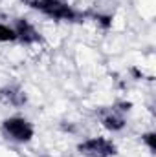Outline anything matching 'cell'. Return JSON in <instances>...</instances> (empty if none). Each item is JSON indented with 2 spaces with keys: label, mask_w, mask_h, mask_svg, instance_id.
Masks as SVG:
<instances>
[{
  "label": "cell",
  "mask_w": 156,
  "mask_h": 157,
  "mask_svg": "<svg viewBox=\"0 0 156 157\" xmlns=\"http://www.w3.org/2000/svg\"><path fill=\"white\" fill-rule=\"evenodd\" d=\"M15 33H17V39H22L24 42H35V40H39L37 31H35L33 26H30L26 20H18Z\"/></svg>",
  "instance_id": "277c9868"
},
{
  "label": "cell",
  "mask_w": 156,
  "mask_h": 157,
  "mask_svg": "<svg viewBox=\"0 0 156 157\" xmlns=\"http://www.w3.org/2000/svg\"><path fill=\"white\" fill-rule=\"evenodd\" d=\"M101 121H103V124H105L109 130H121V128H123V124H125V121L119 117V115H116L114 112H112V113H109V115H105Z\"/></svg>",
  "instance_id": "8992f818"
},
{
  "label": "cell",
  "mask_w": 156,
  "mask_h": 157,
  "mask_svg": "<svg viewBox=\"0 0 156 157\" xmlns=\"http://www.w3.org/2000/svg\"><path fill=\"white\" fill-rule=\"evenodd\" d=\"M0 95H2V99H4L6 102H9V104H13V106H20V104L26 102V95H24L18 88H13V86L2 90Z\"/></svg>",
  "instance_id": "5b68a950"
},
{
  "label": "cell",
  "mask_w": 156,
  "mask_h": 157,
  "mask_svg": "<svg viewBox=\"0 0 156 157\" xmlns=\"http://www.w3.org/2000/svg\"><path fill=\"white\" fill-rule=\"evenodd\" d=\"M79 150H81V154L88 157H110L116 154V146L103 137H94V139L84 141L79 146Z\"/></svg>",
  "instance_id": "3957f363"
},
{
  "label": "cell",
  "mask_w": 156,
  "mask_h": 157,
  "mask_svg": "<svg viewBox=\"0 0 156 157\" xmlns=\"http://www.w3.org/2000/svg\"><path fill=\"white\" fill-rule=\"evenodd\" d=\"M4 130L6 133L18 141V143H28L31 137H33V128L31 124L22 117H11V119H6L4 121Z\"/></svg>",
  "instance_id": "7a4b0ae2"
},
{
  "label": "cell",
  "mask_w": 156,
  "mask_h": 157,
  "mask_svg": "<svg viewBox=\"0 0 156 157\" xmlns=\"http://www.w3.org/2000/svg\"><path fill=\"white\" fill-rule=\"evenodd\" d=\"M15 39H17L15 29H11V28L0 24V40H2V42H7V40H15Z\"/></svg>",
  "instance_id": "52a82bcc"
},
{
  "label": "cell",
  "mask_w": 156,
  "mask_h": 157,
  "mask_svg": "<svg viewBox=\"0 0 156 157\" xmlns=\"http://www.w3.org/2000/svg\"><path fill=\"white\" fill-rule=\"evenodd\" d=\"M30 6L42 11L44 15L59 18V20H74L76 18L74 9L70 6H66L64 2H61V0H31Z\"/></svg>",
  "instance_id": "6da1fadb"
},
{
  "label": "cell",
  "mask_w": 156,
  "mask_h": 157,
  "mask_svg": "<svg viewBox=\"0 0 156 157\" xmlns=\"http://www.w3.org/2000/svg\"><path fill=\"white\" fill-rule=\"evenodd\" d=\"M143 141L149 144V148L151 150H154L156 148V143H154V133H147V135H143Z\"/></svg>",
  "instance_id": "ba28073f"
}]
</instances>
